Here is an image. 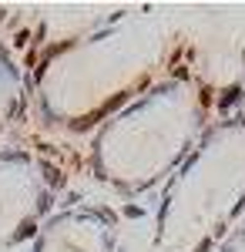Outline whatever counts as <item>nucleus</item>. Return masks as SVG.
I'll use <instances>...</instances> for the list:
<instances>
[{
  "instance_id": "nucleus-1",
  "label": "nucleus",
  "mask_w": 245,
  "mask_h": 252,
  "mask_svg": "<svg viewBox=\"0 0 245 252\" xmlns=\"http://www.w3.org/2000/svg\"><path fill=\"white\" fill-rule=\"evenodd\" d=\"M185 51V34L151 7L91 20L44 44L31 81V115L47 135H91Z\"/></svg>"
},
{
  "instance_id": "nucleus-2",
  "label": "nucleus",
  "mask_w": 245,
  "mask_h": 252,
  "mask_svg": "<svg viewBox=\"0 0 245 252\" xmlns=\"http://www.w3.org/2000/svg\"><path fill=\"white\" fill-rule=\"evenodd\" d=\"M215 118V88L191 44L145 94L88 135L84 168L101 189L145 195L165 185Z\"/></svg>"
},
{
  "instance_id": "nucleus-3",
  "label": "nucleus",
  "mask_w": 245,
  "mask_h": 252,
  "mask_svg": "<svg viewBox=\"0 0 245 252\" xmlns=\"http://www.w3.org/2000/svg\"><path fill=\"white\" fill-rule=\"evenodd\" d=\"M245 215V111L215 115L161 185L151 252H215Z\"/></svg>"
},
{
  "instance_id": "nucleus-4",
  "label": "nucleus",
  "mask_w": 245,
  "mask_h": 252,
  "mask_svg": "<svg viewBox=\"0 0 245 252\" xmlns=\"http://www.w3.org/2000/svg\"><path fill=\"white\" fill-rule=\"evenodd\" d=\"M67 165L40 145L0 148V252L27 246L57 212Z\"/></svg>"
},
{
  "instance_id": "nucleus-5",
  "label": "nucleus",
  "mask_w": 245,
  "mask_h": 252,
  "mask_svg": "<svg viewBox=\"0 0 245 252\" xmlns=\"http://www.w3.org/2000/svg\"><path fill=\"white\" fill-rule=\"evenodd\" d=\"M44 44L34 20L0 10V135L31 111V81Z\"/></svg>"
},
{
  "instance_id": "nucleus-6",
  "label": "nucleus",
  "mask_w": 245,
  "mask_h": 252,
  "mask_svg": "<svg viewBox=\"0 0 245 252\" xmlns=\"http://www.w3.org/2000/svg\"><path fill=\"white\" fill-rule=\"evenodd\" d=\"M121 222L111 205H64L57 209L37 235L27 242V252H118Z\"/></svg>"
},
{
  "instance_id": "nucleus-7",
  "label": "nucleus",
  "mask_w": 245,
  "mask_h": 252,
  "mask_svg": "<svg viewBox=\"0 0 245 252\" xmlns=\"http://www.w3.org/2000/svg\"><path fill=\"white\" fill-rule=\"evenodd\" d=\"M215 252H245V215H242V222L222 239V246H218Z\"/></svg>"
}]
</instances>
